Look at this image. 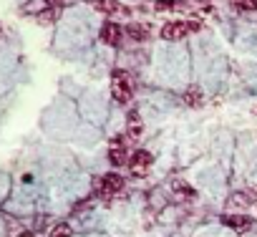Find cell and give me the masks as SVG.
<instances>
[{"label": "cell", "instance_id": "3", "mask_svg": "<svg viewBox=\"0 0 257 237\" xmlns=\"http://www.w3.org/2000/svg\"><path fill=\"white\" fill-rule=\"evenodd\" d=\"M121 189H123V179H121L118 174H106V177L98 179V192H101L103 197H113V194H118Z\"/></svg>", "mask_w": 257, "mask_h": 237}, {"label": "cell", "instance_id": "8", "mask_svg": "<svg viewBox=\"0 0 257 237\" xmlns=\"http://www.w3.org/2000/svg\"><path fill=\"white\" fill-rule=\"evenodd\" d=\"M142 118L137 116V113H132V116H128V127H126V132H128V137H132V139H139L142 137Z\"/></svg>", "mask_w": 257, "mask_h": 237}, {"label": "cell", "instance_id": "10", "mask_svg": "<svg viewBox=\"0 0 257 237\" xmlns=\"http://www.w3.org/2000/svg\"><path fill=\"white\" fill-rule=\"evenodd\" d=\"M224 222H227L229 227L239 229V232H244V229H249V227H252L249 217H224Z\"/></svg>", "mask_w": 257, "mask_h": 237}, {"label": "cell", "instance_id": "12", "mask_svg": "<svg viewBox=\"0 0 257 237\" xmlns=\"http://www.w3.org/2000/svg\"><path fill=\"white\" fill-rule=\"evenodd\" d=\"M184 101H187L189 106H199V103H202V91H199L197 86L187 88V91H184Z\"/></svg>", "mask_w": 257, "mask_h": 237}, {"label": "cell", "instance_id": "13", "mask_svg": "<svg viewBox=\"0 0 257 237\" xmlns=\"http://www.w3.org/2000/svg\"><path fill=\"white\" fill-rule=\"evenodd\" d=\"M48 237H71V227L61 222V224H56V227L51 229V234H48Z\"/></svg>", "mask_w": 257, "mask_h": 237}, {"label": "cell", "instance_id": "16", "mask_svg": "<svg viewBox=\"0 0 257 237\" xmlns=\"http://www.w3.org/2000/svg\"><path fill=\"white\" fill-rule=\"evenodd\" d=\"M51 3H58V0H51Z\"/></svg>", "mask_w": 257, "mask_h": 237}, {"label": "cell", "instance_id": "1", "mask_svg": "<svg viewBox=\"0 0 257 237\" xmlns=\"http://www.w3.org/2000/svg\"><path fill=\"white\" fill-rule=\"evenodd\" d=\"M111 93L118 103H128L132 101V93H134V83H132V76L126 71H113L111 76Z\"/></svg>", "mask_w": 257, "mask_h": 237}, {"label": "cell", "instance_id": "6", "mask_svg": "<svg viewBox=\"0 0 257 237\" xmlns=\"http://www.w3.org/2000/svg\"><path fill=\"white\" fill-rule=\"evenodd\" d=\"M121 36H123V31H121L116 23H106L103 31H101V38H103V43H108V46H118V43H121Z\"/></svg>", "mask_w": 257, "mask_h": 237}, {"label": "cell", "instance_id": "11", "mask_svg": "<svg viewBox=\"0 0 257 237\" xmlns=\"http://www.w3.org/2000/svg\"><path fill=\"white\" fill-rule=\"evenodd\" d=\"M126 33L132 36L134 41H147V38H149V28H147V26H128Z\"/></svg>", "mask_w": 257, "mask_h": 237}, {"label": "cell", "instance_id": "9", "mask_svg": "<svg viewBox=\"0 0 257 237\" xmlns=\"http://www.w3.org/2000/svg\"><path fill=\"white\" fill-rule=\"evenodd\" d=\"M249 197H252L249 192H242V194H232L229 204H232L234 209H244V207H249V204H252V199H249Z\"/></svg>", "mask_w": 257, "mask_h": 237}, {"label": "cell", "instance_id": "4", "mask_svg": "<svg viewBox=\"0 0 257 237\" xmlns=\"http://www.w3.org/2000/svg\"><path fill=\"white\" fill-rule=\"evenodd\" d=\"M152 154L149 152H134L132 154V159H128V169H132V174H147L149 172V167H152Z\"/></svg>", "mask_w": 257, "mask_h": 237}, {"label": "cell", "instance_id": "14", "mask_svg": "<svg viewBox=\"0 0 257 237\" xmlns=\"http://www.w3.org/2000/svg\"><path fill=\"white\" fill-rule=\"evenodd\" d=\"M232 6L239 11H254L257 8V0H232Z\"/></svg>", "mask_w": 257, "mask_h": 237}, {"label": "cell", "instance_id": "5", "mask_svg": "<svg viewBox=\"0 0 257 237\" xmlns=\"http://www.w3.org/2000/svg\"><path fill=\"white\" fill-rule=\"evenodd\" d=\"M108 162L113 164V167H121V164H126L128 159H126V144H123V139H113L111 142V149H108Z\"/></svg>", "mask_w": 257, "mask_h": 237}, {"label": "cell", "instance_id": "15", "mask_svg": "<svg viewBox=\"0 0 257 237\" xmlns=\"http://www.w3.org/2000/svg\"><path fill=\"white\" fill-rule=\"evenodd\" d=\"M18 237H33V234H31V232H23V234H18Z\"/></svg>", "mask_w": 257, "mask_h": 237}, {"label": "cell", "instance_id": "2", "mask_svg": "<svg viewBox=\"0 0 257 237\" xmlns=\"http://www.w3.org/2000/svg\"><path fill=\"white\" fill-rule=\"evenodd\" d=\"M194 31H199V23H194V21H172V23H167L162 28V38H167V41H182V38L192 36Z\"/></svg>", "mask_w": 257, "mask_h": 237}, {"label": "cell", "instance_id": "7", "mask_svg": "<svg viewBox=\"0 0 257 237\" xmlns=\"http://www.w3.org/2000/svg\"><path fill=\"white\" fill-rule=\"evenodd\" d=\"M91 3L103 13H126V8L121 3H116V0H91Z\"/></svg>", "mask_w": 257, "mask_h": 237}]
</instances>
